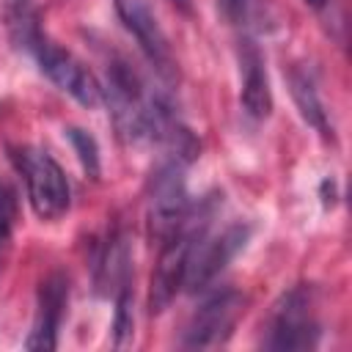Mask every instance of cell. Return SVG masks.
<instances>
[{
  "label": "cell",
  "instance_id": "1",
  "mask_svg": "<svg viewBox=\"0 0 352 352\" xmlns=\"http://www.w3.org/2000/svg\"><path fill=\"white\" fill-rule=\"evenodd\" d=\"M11 28L16 33V38L22 41V47H28L38 63V69L63 91L69 94L74 102H80L82 107L94 110L104 102V91L99 85V80L88 72V66L74 58L69 50L58 47L55 41H50L38 25H36V16L33 11L28 8V3H16L14 14H11Z\"/></svg>",
  "mask_w": 352,
  "mask_h": 352
},
{
  "label": "cell",
  "instance_id": "2",
  "mask_svg": "<svg viewBox=\"0 0 352 352\" xmlns=\"http://www.w3.org/2000/svg\"><path fill=\"white\" fill-rule=\"evenodd\" d=\"M11 160L25 179L28 201H30L33 212L41 220L63 217L72 204V190H69L66 173L55 162V157L36 146H19V148H11Z\"/></svg>",
  "mask_w": 352,
  "mask_h": 352
},
{
  "label": "cell",
  "instance_id": "3",
  "mask_svg": "<svg viewBox=\"0 0 352 352\" xmlns=\"http://www.w3.org/2000/svg\"><path fill=\"white\" fill-rule=\"evenodd\" d=\"M316 297L311 286L289 289L272 308L267 341L264 346L292 352V349H314L319 341V322H316Z\"/></svg>",
  "mask_w": 352,
  "mask_h": 352
},
{
  "label": "cell",
  "instance_id": "4",
  "mask_svg": "<svg viewBox=\"0 0 352 352\" xmlns=\"http://www.w3.org/2000/svg\"><path fill=\"white\" fill-rule=\"evenodd\" d=\"M179 160L165 162L154 179H151V195H148V234L157 242H165L176 231H182L192 220V201L184 187Z\"/></svg>",
  "mask_w": 352,
  "mask_h": 352
},
{
  "label": "cell",
  "instance_id": "5",
  "mask_svg": "<svg viewBox=\"0 0 352 352\" xmlns=\"http://www.w3.org/2000/svg\"><path fill=\"white\" fill-rule=\"evenodd\" d=\"M248 236H250V226L245 223H234L223 228L220 234H206V228L198 231L190 245V256H187L184 289L204 292L228 267V261L245 248Z\"/></svg>",
  "mask_w": 352,
  "mask_h": 352
},
{
  "label": "cell",
  "instance_id": "6",
  "mask_svg": "<svg viewBox=\"0 0 352 352\" xmlns=\"http://www.w3.org/2000/svg\"><path fill=\"white\" fill-rule=\"evenodd\" d=\"M204 228H206V217L204 214H198V217L192 214V220L182 231H176L173 236L160 242V258L154 264L151 286H148V311L151 314H162L173 302L179 289L184 286L190 245H192L195 234L204 231Z\"/></svg>",
  "mask_w": 352,
  "mask_h": 352
},
{
  "label": "cell",
  "instance_id": "7",
  "mask_svg": "<svg viewBox=\"0 0 352 352\" xmlns=\"http://www.w3.org/2000/svg\"><path fill=\"white\" fill-rule=\"evenodd\" d=\"M245 314V297L234 289L214 292L201 302L184 327L182 344L187 349H212L231 338L239 316Z\"/></svg>",
  "mask_w": 352,
  "mask_h": 352
},
{
  "label": "cell",
  "instance_id": "8",
  "mask_svg": "<svg viewBox=\"0 0 352 352\" xmlns=\"http://www.w3.org/2000/svg\"><path fill=\"white\" fill-rule=\"evenodd\" d=\"M69 300V280L60 272H52L41 280L36 297V316L33 327L25 338V349H55L58 346V327L63 319V308Z\"/></svg>",
  "mask_w": 352,
  "mask_h": 352
},
{
  "label": "cell",
  "instance_id": "9",
  "mask_svg": "<svg viewBox=\"0 0 352 352\" xmlns=\"http://www.w3.org/2000/svg\"><path fill=\"white\" fill-rule=\"evenodd\" d=\"M116 8H118V16L124 19V25L132 30L138 44L143 47V52L148 55V60L162 74H168V69H170V50H168L162 28L157 22L154 3L151 0H116Z\"/></svg>",
  "mask_w": 352,
  "mask_h": 352
},
{
  "label": "cell",
  "instance_id": "10",
  "mask_svg": "<svg viewBox=\"0 0 352 352\" xmlns=\"http://www.w3.org/2000/svg\"><path fill=\"white\" fill-rule=\"evenodd\" d=\"M239 102L250 118H267L272 113V91L264 69V58L250 38L239 41Z\"/></svg>",
  "mask_w": 352,
  "mask_h": 352
},
{
  "label": "cell",
  "instance_id": "11",
  "mask_svg": "<svg viewBox=\"0 0 352 352\" xmlns=\"http://www.w3.org/2000/svg\"><path fill=\"white\" fill-rule=\"evenodd\" d=\"M289 85H292V96H294V102H297V107H300V116H302L319 135L333 138V126L327 124V113H324V107H322V99H319V94H316L314 80H311L305 72L294 69V72L289 74Z\"/></svg>",
  "mask_w": 352,
  "mask_h": 352
},
{
  "label": "cell",
  "instance_id": "12",
  "mask_svg": "<svg viewBox=\"0 0 352 352\" xmlns=\"http://www.w3.org/2000/svg\"><path fill=\"white\" fill-rule=\"evenodd\" d=\"M66 138H69L72 148L77 151V160H80L82 170H85L91 179H96V176H99V146H96L94 135H88V132L80 129V126H69V129H66Z\"/></svg>",
  "mask_w": 352,
  "mask_h": 352
},
{
  "label": "cell",
  "instance_id": "13",
  "mask_svg": "<svg viewBox=\"0 0 352 352\" xmlns=\"http://www.w3.org/2000/svg\"><path fill=\"white\" fill-rule=\"evenodd\" d=\"M16 192L8 182L0 179V248L8 242L11 231H14V223H16Z\"/></svg>",
  "mask_w": 352,
  "mask_h": 352
},
{
  "label": "cell",
  "instance_id": "14",
  "mask_svg": "<svg viewBox=\"0 0 352 352\" xmlns=\"http://www.w3.org/2000/svg\"><path fill=\"white\" fill-rule=\"evenodd\" d=\"M113 336H116V346H124L126 338L132 336V297H129V289L118 292V297H116Z\"/></svg>",
  "mask_w": 352,
  "mask_h": 352
},
{
  "label": "cell",
  "instance_id": "15",
  "mask_svg": "<svg viewBox=\"0 0 352 352\" xmlns=\"http://www.w3.org/2000/svg\"><path fill=\"white\" fill-rule=\"evenodd\" d=\"M250 0H217V11L228 25H242L248 16Z\"/></svg>",
  "mask_w": 352,
  "mask_h": 352
},
{
  "label": "cell",
  "instance_id": "16",
  "mask_svg": "<svg viewBox=\"0 0 352 352\" xmlns=\"http://www.w3.org/2000/svg\"><path fill=\"white\" fill-rule=\"evenodd\" d=\"M305 6H311L314 11H319L322 16H327V14H333V0H302Z\"/></svg>",
  "mask_w": 352,
  "mask_h": 352
}]
</instances>
